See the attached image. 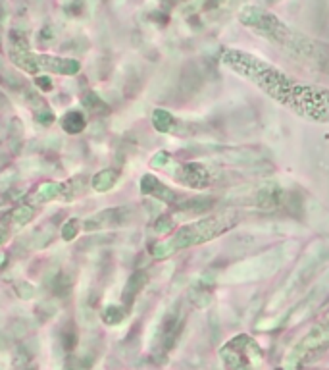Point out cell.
<instances>
[{
    "label": "cell",
    "mask_w": 329,
    "mask_h": 370,
    "mask_svg": "<svg viewBox=\"0 0 329 370\" xmlns=\"http://www.w3.org/2000/svg\"><path fill=\"white\" fill-rule=\"evenodd\" d=\"M329 347V309L321 314L318 322L314 324L310 332L306 334L303 341H298L293 347L289 355L283 361V369L285 370H297L303 364L310 362L316 357H320Z\"/></svg>",
    "instance_id": "277c9868"
},
{
    "label": "cell",
    "mask_w": 329,
    "mask_h": 370,
    "mask_svg": "<svg viewBox=\"0 0 329 370\" xmlns=\"http://www.w3.org/2000/svg\"><path fill=\"white\" fill-rule=\"evenodd\" d=\"M181 326H183V318H181L179 311H177V309L176 311H169V313L166 314L164 322H162L160 336H158V349H160L162 353H166V351L171 349V346L176 343Z\"/></svg>",
    "instance_id": "ba28073f"
},
{
    "label": "cell",
    "mask_w": 329,
    "mask_h": 370,
    "mask_svg": "<svg viewBox=\"0 0 329 370\" xmlns=\"http://www.w3.org/2000/svg\"><path fill=\"white\" fill-rule=\"evenodd\" d=\"M16 291H17V297H22V299L35 297V288H33L29 282H17Z\"/></svg>",
    "instance_id": "603a6c76"
},
{
    "label": "cell",
    "mask_w": 329,
    "mask_h": 370,
    "mask_svg": "<svg viewBox=\"0 0 329 370\" xmlns=\"http://www.w3.org/2000/svg\"><path fill=\"white\" fill-rule=\"evenodd\" d=\"M239 22L245 27L260 35L262 39L270 40L285 54L295 58L310 70L329 73V45L321 40L308 37L303 31L293 29L291 25L281 22L280 17L268 12L262 6H245L239 12Z\"/></svg>",
    "instance_id": "7a4b0ae2"
},
{
    "label": "cell",
    "mask_w": 329,
    "mask_h": 370,
    "mask_svg": "<svg viewBox=\"0 0 329 370\" xmlns=\"http://www.w3.org/2000/svg\"><path fill=\"white\" fill-rule=\"evenodd\" d=\"M81 105L87 108L91 114H108V105H106L102 98L98 97L97 93H93V91H89L85 97L81 98Z\"/></svg>",
    "instance_id": "ac0fdd59"
},
{
    "label": "cell",
    "mask_w": 329,
    "mask_h": 370,
    "mask_svg": "<svg viewBox=\"0 0 329 370\" xmlns=\"http://www.w3.org/2000/svg\"><path fill=\"white\" fill-rule=\"evenodd\" d=\"M79 220L77 218H70V220H66L64 225H62V230H60V235H62V239L64 242H73L77 234H79Z\"/></svg>",
    "instance_id": "44dd1931"
},
{
    "label": "cell",
    "mask_w": 329,
    "mask_h": 370,
    "mask_svg": "<svg viewBox=\"0 0 329 370\" xmlns=\"http://www.w3.org/2000/svg\"><path fill=\"white\" fill-rule=\"evenodd\" d=\"M146 283V274L145 272H135L131 278L128 280V283H125V290H123V303L125 305H131L133 301H135V297L139 295V291L143 290V286Z\"/></svg>",
    "instance_id": "9a60e30c"
},
{
    "label": "cell",
    "mask_w": 329,
    "mask_h": 370,
    "mask_svg": "<svg viewBox=\"0 0 329 370\" xmlns=\"http://www.w3.org/2000/svg\"><path fill=\"white\" fill-rule=\"evenodd\" d=\"M222 359L227 370H252L254 361L260 359V349L250 338L239 336L225 343L222 349Z\"/></svg>",
    "instance_id": "5b68a950"
},
{
    "label": "cell",
    "mask_w": 329,
    "mask_h": 370,
    "mask_svg": "<svg viewBox=\"0 0 329 370\" xmlns=\"http://www.w3.org/2000/svg\"><path fill=\"white\" fill-rule=\"evenodd\" d=\"M171 228H174V222H171V218L169 216H160L158 218V222L154 224V230H156L158 234H166V232H171Z\"/></svg>",
    "instance_id": "cb8c5ba5"
},
{
    "label": "cell",
    "mask_w": 329,
    "mask_h": 370,
    "mask_svg": "<svg viewBox=\"0 0 329 370\" xmlns=\"http://www.w3.org/2000/svg\"><path fill=\"white\" fill-rule=\"evenodd\" d=\"M62 343H64L66 351H73L77 346V330L73 328L72 324H68L62 330Z\"/></svg>",
    "instance_id": "7402d4cb"
},
{
    "label": "cell",
    "mask_w": 329,
    "mask_h": 370,
    "mask_svg": "<svg viewBox=\"0 0 329 370\" xmlns=\"http://www.w3.org/2000/svg\"><path fill=\"white\" fill-rule=\"evenodd\" d=\"M37 68L47 70L52 73H62V75H75L79 72V62L77 60H70V58H56L49 57V54H37Z\"/></svg>",
    "instance_id": "9c48e42d"
},
{
    "label": "cell",
    "mask_w": 329,
    "mask_h": 370,
    "mask_svg": "<svg viewBox=\"0 0 329 370\" xmlns=\"http://www.w3.org/2000/svg\"><path fill=\"white\" fill-rule=\"evenodd\" d=\"M6 135V131H4V128H2V126H0V141H2V137Z\"/></svg>",
    "instance_id": "f1b7e54d"
},
{
    "label": "cell",
    "mask_w": 329,
    "mask_h": 370,
    "mask_svg": "<svg viewBox=\"0 0 329 370\" xmlns=\"http://www.w3.org/2000/svg\"><path fill=\"white\" fill-rule=\"evenodd\" d=\"M141 193L148 195V197H153L156 201L162 202H168V205H179V195L174 191V189H169L168 185H164L156 176L153 174H146L141 179Z\"/></svg>",
    "instance_id": "52a82bcc"
},
{
    "label": "cell",
    "mask_w": 329,
    "mask_h": 370,
    "mask_svg": "<svg viewBox=\"0 0 329 370\" xmlns=\"http://www.w3.org/2000/svg\"><path fill=\"white\" fill-rule=\"evenodd\" d=\"M35 214H37V207H33L29 202H22V205L14 207L8 214H4L2 218L6 220V224L12 230V234H16L17 230H22V228H25V225L31 222Z\"/></svg>",
    "instance_id": "7c38bea8"
},
{
    "label": "cell",
    "mask_w": 329,
    "mask_h": 370,
    "mask_svg": "<svg viewBox=\"0 0 329 370\" xmlns=\"http://www.w3.org/2000/svg\"><path fill=\"white\" fill-rule=\"evenodd\" d=\"M4 266H6V253L0 251V268H4Z\"/></svg>",
    "instance_id": "4316f807"
},
{
    "label": "cell",
    "mask_w": 329,
    "mask_h": 370,
    "mask_svg": "<svg viewBox=\"0 0 329 370\" xmlns=\"http://www.w3.org/2000/svg\"><path fill=\"white\" fill-rule=\"evenodd\" d=\"M60 126H62L66 133L77 135V133H81V131L85 129L87 120H85V116H83V112H79V110H70V112H66L64 116H62Z\"/></svg>",
    "instance_id": "5bb4252c"
},
{
    "label": "cell",
    "mask_w": 329,
    "mask_h": 370,
    "mask_svg": "<svg viewBox=\"0 0 329 370\" xmlns=\"http://www.w3.org/2000/svg\"><path fill=\"white\" fill-rule=\"evenodd\" d=\"M24 370H31V369H29V367H27V369H24Z\"/></svg>",
    "instance_id": "4dcf8cb0"
},
{
    "label": "cell",
    "mask_w": 329,
    "mask_h": 370,
    "mask_svg": "<svg viewBox=\"0 0 329 370\" xmlns=\"http://www.w3.org/2000/svg\"><path fill=\"white\" fill-rule=\"evenodd\" d=\"M125 318V309L120 305H108L102 309V320L106 324H110V326H116V324H120L121 320Z\"/></svg>",
    "instance_id": "ffe728a7"
},
{
    "label": "cell",
    "mask_w": 329,
    "mask_h": 370,
    "mask_svg": "<svg viewBox=\"0 0 329 370\" xmlns=\"http://www.w3.org/2000/svg\"><path fill=\"white\" fill-rule=\"evenodd\" d=\"M8 139H10V145L14 149V153L20 151V147L24 145V124L22 120H12L10 121V128H8Z\"/></svg>",
    "instance_id": "d6986e66"
},
{
    "label": "cell",
    "mask_w": 329,
    "mask_h": 370,
    "mask_svg": "<svg viewBox=\"0 0 329 370\" xmlns=\"http://www.w3.org/2000/svg\"><path fill=\"white\" fill-rule=\"evenodd\" d=\"M118 179H120V172L114 168L108 170H100L97 172L93 179H91V187L98 191V193H106V191H110L114 185L118 184Z\"/></svg>",
    "instance_id": "4fadbf2b"
},
{
    "label": "cell",
    "mask_w": 329,
    "mask_h": 370,
    "mask_svg": "<svg viewBox=\"0 0 329 370\" xmlns=\"http://www.w3.org/2000/svg\"><path fill=\"white\" fill-rule=\"evenodd\" d=\"M153 124L154 128L158 129L160 133H176V118L169 112H166V110H162V108H158V110H154L153 112Z\"/></svg>",
    "instance_id": "e0dca14e"
},
{
    "label": "cell",
    "mask_w": 329,
    "mask_h": 370,
    "mask_svg": "<svg viewBox=\"0 0 329 370\" xmlns=\"http://www.w3.org/2000/svg\"><path fill=\"white\" fill-rule=\"evenodd\" d=\"M268 4H277V2H281V0H266Z\"/></svg>",
    "instance_id": "f546056e"
},
{
    "label": "cell",
    "mask_w": 329,
    "mask_h": 370,
    "mask_svg": "<svg viewBox=\"0 0 329 370\" xmlns=\"http://www.w3.org/2000/svg\"><path fill=\"white\" fill-rule=\"evenodd\" d=\"M239 222V216L235 212H220V214H210L206 218H201L197 222L179 228L176 234L164 239V242L154 243L151 247V255L154 258H168L177 251L204 245V243L216 239L225 232H229Z\"/></svg>",
    "instance_id": "3957f363"
},
{
    "label": "cell",
    "mask_w": 329,
    "mask_h": 370,
    "mask_svg": "<svg viewBox=\"0 0 329 370\" xmlns=\"http://www.w3.org/2000/svg\"><path fill=\"white\" fill-rule=\"evenodd\" d=\"M12 235L14 234H12V230H10L8 224H6V220H4V218H0V247L8 242Z\"/></svg>",
    "instance_id": "d4e9b609"
},
{
    "label": "cell",
    "mask_w": 329,
    "mask_h": 370,
    "mask_svg": "<svg viewBox=\"0 0 329 370\" xmlns=\"http://www.w3.org/2000/svg\"><path fill=\"white\" fill-rule=\"evenodd\" d=\"M220 62L300 118L318 124L329 121V89L303 83L262 58L239 49L222 50Z\"/></svg>",
    "instance_id": "6da1fadb"
},
{
    "label": "cell",
    "mask_w": 329,
    "mask_h": 370,
    "mask_svg": "<svg viewBox=\"0 0 329 370\" xmlns=\"http://www.w3.org/2000/svg\"><path fill=\"white\" fill-rule=\"evenodd\" d=\"M64 193V184H58V182H40L35 189H33L31 193L27 195V199L25 202H29L33 207H37L39 209L40 205H45V202H50L58 199V197H62Z\"/></svg>",
    "instance_id": "8fae6325"
},
{
    "label": "cell",
    "mask_w": 329,
    "mask_h": 370,
    "mask_svg": "<svg viewBox=\"0 0 329 370\" xmlns=\"http://www.w3.org/2000/svg\"><path fill=\"white\" fill-rule=\"evenodd\" d=\"M37 85H39L43 91H50V89H52V81H50V77L40 75V77H37Z\"/></svg>",
    "instance_id": "484cf974"
},
{
    "label": "cell",
    "mask_w": 329,
    "mask_h": 370,
    "mask_svg": "<svg viewBox=\"0 0 329 370\" xmlns=\"http://www.w3.org/2000/svg\"><path fill=\"white\" fill-rule=\"evenodd\" d=\"M25 103L29 105V108H31V112H33V118H35V121H37L39 126L49 128V126L54 124L56 116H54V112H52V108L49 106V103L40 97L39 93H35V91L29 89V91L25 93Z\"/></svg>",
    "instance_id": "30bf717a"
},
{
    "label": "cell",
    "mask_w": 329,
    "mask_h": 370,
    "mask_svg": "<svg viewBox=\"0 0 329 370\" xmlns=\"http://www.w3.org/2000/svg\"><path fill=\"white\" fill-rule=\"evenodd\" d=\"M8 164V156H0V172H2V168Z\"/></svg>",
    "instance_id": "83f0119b"
},
{
    "label": "cell",
    "mask_w": 329,
    "mask_h": 370,
    "mask_svg": "<svg viewBox=\"0 0 329 370\" xmlns=\"http://www.w3.org/2000/svg\"><path fill=\"white\" fill-rule=\"evenodd\" d=\"M87 184L89 182L85 176H75V177H72L70 182H66L64 193H62L66 202H72V201H75V199H79L81 195L87 191V187H89Z\"/></svg>",
    "instance_id": "2e32d148"
},
{
    "label": "cell",
    "mask_w": 329,
    "mask_h": 370,
    "mask_svg": "<svg viewBox=\"0 0 329 370\" xmlns=\"http://www.w3.org/2000/svg\"><path fill=\"white\" fill-rule=\"evenodd\" d=\"M131 220V209L129 207H116V209H106L97 212L95 216L87 218L83 222L85 232H100V230H110V228H120Z\"/></svg>",
    "instance_id": "8992f818"
}]
</instances>
